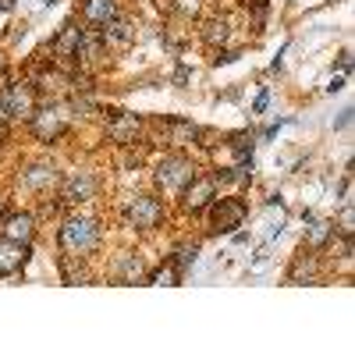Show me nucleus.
<instances>
[{"label":"nucleus","instance_id":"obj_1","mask_svg":"<svg viewBox=\"0 0 355 355\" xmlns=\"http://www.w3.org/2000/svg\"><path fill=\"white\" fill-rule=\"evenodd\" d=\"M100 242H103V227L93 217H71L61 227V249L68 256H89L100 249Z\"/></svg>","mask_w":355,"mask_h":355},{"label":"nucleus","instance_id":"obj_2","mask_svg":"<svg viewBox=\"0 0 355 355\" xmlns=\"http://www.w3.org/2000/svg\"><path fill=\"white\" fill-rule=\"evenodd\" d=\"M196 178V164L189 160V157H182V153H171V157H164L160 164H157V171H153V182H157V189H164V192H171V196H182V189Z\"/></svg>","mask_w":355,"mask_h":355},{"label":"nucleus","instance_id":"obj_3","mask_svg":"<svg viewBox=\"0 0 355 355\" xmlns=\"http://www.w3.org/2000/svg\"><path fill=\"white\" fill-rule=\"evenodd\" d=\"M164 202L160 199H153V196H135V199H128V206H125V220L132 224V227H139V231H150V227H157L160 220H164Z\"/></svg>","mask_w":355,"mask_h":355},{"label":"nucleus","instance_id":"obj_4","mask_svg":"<svg viewBox=\"0 0 355 355\" xmlns=\"http://www.w3.org/2000/svg\"><path fill=\"white\" fill-rule=\"evenodd\" d=\"M214 199H217V178L196 174L192 182L182 189V210H185V214H202Z\"/></svg>","mask_w":355,"mask_h":355},{"label":"nucleus","instance_id":"obj_5","mask_svg":"<svg viewBox=\"0 0 355 355\" xmlns=\"http://www.w3.org/2000/svg\"><path fill=\"white\" fill-rule=\"evenodd\" d=\"M28 128H33V135L36 139H43V142H53L57 135H64V128H68V114L61 110V107H36L33 110V117H28Z\"/></svg>","mask_w":355,"mask_h":355},{"label":"nucleus","instance_id":"obj_6","mask_svg":"<svg viewBox=\"0 0 355 355\" xmlns=\"http://www.w3.org/2000/svg\"><path fill=\"white\" fill-rule=\"evenodd\" d=\"M206 210H210V227L220 231V234H231L245 220V202L242 199H214Z\"/></svg>","mask_w":355,"mask_h":355},{"label":"nucleus","instance_id":"obj_7","mask_svg":"<svg viewBox=\"0 0 355 355\" xmlns=\"http://www.w3.org/2000/svg\"><path fill=\"white\" fill-rule=\"evenodd\" d=\"M4 103H8V117H33V110H36V89L28 82H11L4 89Z\"/></svg>","mask_w":355,"mask_h":355},{"label":"nucleus","instance_id":"obj_8","mask_svg":"<svg viewBox=\"0 0 355 355\" xmlns=\"http://www.w3.org/2000/svg\"><path fill=\"white\" fill-rule=\"evenodd\" d=\"M96 178L89 174V171H78V174H68L64 182H61V199L64 202H89V199H96Z\"/></svg>","mask_w":355,"mask_h":355},{"label":"nucleus","instance_id":"obj_9","mask_svg":"<svg viewBox=\"0 0 355 355\" xmlns=\"http://www.w3.org/2000/svg\"><path fill=\"white\" fill-rule=\"evenodd\" d=\"M139 132H142L139 114H128V110L114 114L110 121H107V139H110V142H117V146H132V142L139 139Z\"/></svg>","mask_w":355,"mask_h":355},{"label":"nucleus","instance_id":"obj_10","mask_svg":"<svg viewBox=\"0 0 355 355\" xmlns=\"http://www.w3.org/2000/svg\"><path fill=\"white\" fill-rule=\"evenodd\" d=\"M100 36H103V43H107V50H125V46H132L135 43V25L128 21V18H110L107 25H100Z\"/></svg>","mask_w":355,"mask_h":355},{"label":"nucleus","instance_id":"obj_11","mask_svg":"<svg viewBox=\"0 0 355 355\" xmlns=\"http://www.w3.org/2000/svg\"><path fill=\"white\" fill-rule=\"evenodd\" d=\"M25 263H28V245L11 242V239H4V234H0V277L21 270Z\"/></svg>","mask_w":355,"mask_h":355},{"label":"nucleus","instance_id":"obj_12","mask_svg":"<svg viewBox=\"0 0 355 355\" xmlns=\"http://www.w3.org/2000/svg\"><path fill=\"white\" fill-rule=\"evenodd\" d=\"M0 227H4V239L28 245V242H33V234H36V217L33 214H11V217L0 220Z\"/></svg>","mask_w":355,"mask_h":355},{"label":"nucleus","instance_id":"obj_13","mask_svg":"<svg viewBox=\"0 0 355 355\" xmlns=\"http://www.w3.org/2000/svg\"><path fill=\"white\" fill-rule=\"evenodd\" d=\"M78 40H82V28L75 21H68L61 28V36L53 40V53L61 57V61H75V57H78Z\"/></svg>","mask_w":355,"mask_h":355},{"label":"nucleus","instance_id":"obj_14","mask_svg":"<svg viewBox=\"0 0 355 355\" xmlns=\"http://www.w3.org/2000/svg\"><path fill=\"white\" fill-rule=\"evenodd\" d=\"M306 245L309 249H323L331 239H334V220H320V217H313V214H306Z\"/></svg>","mask_w":355,"mask_h":355},{"label":"nucleus","instance_id":"obj_15","mask_svg":"<svg viewBox=\"0 0 355 355\" xmlns=\"http://www.w3.org/2000/svg\"><path fill=\"white\" fill-rule=\"evenodd\" d=\"M103 53H107V43H103V36H100V28H89V33H82V40H78V61L96 64Z\"/></svg>","mask_w":355,"mask_h":355},{"label":"nucleus","instance_id":"obj_16","mask_svg":"<svg viewBox=\"0 0 355 355\" xmlns=\"http://www.w3.org/2000/svg\"><path fill=\"white\" fill-rule=\"evenodd\" d=\"M57 185V171L50 164H33L25 171V189H33V192H50Z\"/></svg>","mask_w":355,"mask_h":355},{"label":"nucleus","instance_id":"obj_17","mask_svg":"<svg viewBox=\"0 0 355 355\" xmlns=\"http://www.w3.org/2000/svg\"><path fill=\"white\" fill-rule=\"evenodd\" d=\"M82 15L89 25H107L110 18H117V0H85Z\"/></svg>","mask_w":355,"mask_h":355},{"label":"nucleus","instance_id":"obj_18","mask_svg":"<svg viewBox=\"0 0 355 355\" xmlns=\"http://www.w3.org/2000/svg\"><path fill=\"white\" fill-rule=\"evenodd\" d=\"M231 40V18H206L202 21V43L224 46Z\"/></svg>","mask_w":355,"mask_h":355},{"label":"nucleus","instance_id":"obj_19","mask_svg":"<svg viewBox=\"0 0 355 355\" xmlns=\"http://www.w3.org/2000/svg\"><path fill=\"white\" fill-rule=\"evenodd\" d=\"M117 277H121V281H142L146 277V263L139 259V256H132V252H121V256H117Z\"/></svg>","mask_w":355,"mask_h":355},{"label":"nucleus","instance_id":"obj_20","mask_svg":"<svg viewBox=\"0 0 355 355\" xmlns=\"http://www.w3.org/2000/svg\"><path fill=\"white\" fill-rule=\"evenodd\" d=\"M199 125H192V121H171V142L174 146H192L196 139H199Z\"/></svg>","mask_w":355,"mask_h":355},{"label":"nucleus","instance_id":"obj_21","mask_svg":"<svg viewBox=\"0 0 355 355\" xmlns=\"http://www.w3.org/2000/svg\"><path fill=\"white\" fill-rule=\"evenodd\" d=\"M146 281H150V284H157V288H174L178 281H182V270H178L174 263H164L160 270H153V274L146 277Z\"/></svg>","mask_w":355,"mask_h":355},{"label":"nucleus","instance_id":"obj_22","mask_svg":"<svg viewBox=\"0 0 355 355\" xmlns=\"http://www.w3.org/2000/svg\"><path fill=\"white\" fill-rule=\"evenodd\" d=\"M231 150L239 160H249L252 150H256V135L252 132H239V135H231Z\"/></svg>","mask_w":355,"mask_h":355},{"label":"nucleus","instance_id":"obj_23","mask_svg":"<svg viewBox=\"0 0 355 355\" xmlns=\"http://www.w3.org/2000/svg\"><path fill=\"white\" fill-rule=\"evenodd\" d=\"M313 270H316V259L313 256H299V259H295V266H291V274H288V281L299 284L302 277H313Z\"/></svg>","mask_w":355,"mask_h":355},{"label":"nucleus","instance_id":"obj_24","mask_svg":"<svg viewBox=\"0 0 355 355\" xmlns=\"http://www.w3.org/2000/svg\"><path fill=\"white\" fill-rule=\"evenodd\" d=\"M196 259H199V245H182V249H178V252H174V259H171V263H174V266H178V270H182V274H185V270H189V266H192Z\"/></svg>","mask_w":355,"mask_h":355},{"label":"nucleus","instance_id":"obj_25","mask_svg":"<svg viewBox=\"0 0 355 355\" xmlns=\"http://www.w3.org/2000/svg\"><path fill=\"white\" fill-rule=\"evenodd\" d=\"M178 11H182L185 18H192V15H199L202 11V0H178V4H174Z\"/></svg>","mask_w":355,"mask_h":355},{"label":"nucleus","instance_id":"obj_26","mask_svg":"<svg viewBox=\"0 0 355 355\" xmlns=\"http://www.w3.org/2000/svg\"><path fill=\"white\" fill-rule=\"evenodd\" d=\"M338 231L345 234V239L352 234V202H345V210H341V220H338Z\"/></svg>","mask_w":355,"mask_h":355},{"label":"nucleus","instance_id":"obj_27","mask_svg":"<svg viewBox=\"0 0 355 355\" xmlns=\"http://www.w3.org/2000/svg\"><path fill=\"white\" fill-rule=\"evenodd\" d=\"M266 107H270V89H263V93L256 96V103H252V114H263Z\"/></svg>","mask_w":355,"mask_h":355},{"label":"nucleus","instance_id":"obj_28","mask_svg":"<svg viewBox=\"0 0 355 355\" xmlns=\"http://www.w3.org/2000/svg\"><path fill=\"white\" fill-rule=\"evenodd\" d=\"M239 57H242L239 50H220V53L214 57V64H231V61H239Z\"/></svg>","mask_w":355,"mask_h":355},{"label":"nucleus","instance_id":"obj_29","mask_svg":"<svg viewBox=\"0 0 355 355\" xmlns=\"http://www.w3.org/2000/svg\"><path fill=\"white\" fill-rule=\"evenodd\" d=\"M266 256H270V252H266V249H263V252H259V259L252 263V274H259V270H266Z\"/></svg>","mask_w":355,"mask_h":355},{"label":"nucleus","instance_id":"obj_30","mask_svg":"<svg viewBox=\"0 0 355 355\" xmlns=\"http://www.w3.org/2000/svg\"><path fill=\"white\" fill-rule=\"evenodd\" d=\"M174 82L185 85V82H189V68H178V71H174Z\"/></svg>","mask_w":355,"mask_h":355},{"label":"nucleus","instance_id":"obj_31","mask_svg":"<svg viewBox=\"0 0 355 355\" xmlns=\"http://www.w3.org/2000/svg\"><path fill=\"white\" fill-rule=\"evenodd\" d=\"M341 85H345V78H341V75H334V78H331V85H327V93H338Z\"/></svg>","mask_w":355,"mask_h":355},{"label":"nucleus","instance_id":"obj_32","mask_svg":"<svg viewBox=\"0 0 355 355\" xmlns=\"http://www.w3.org/2000/svg\"><path fill=\"white\" fill-rule=\"evenodd\" d=\"M348 121H352V110H341V117H338V125H334V128H345Z\"/></svg>","mask_w":355,"mask_h":355},{"label":"nucleus","instance_id":"obj_33","mask_svg":"<svg viewBox=\"0 0 355 355\" xmlns=\"http://www.w3.org/2000/svg\"><path fill=\"white\" fill-rule=\"evenodd\" d=\"M348 68H352V53L345 50V53H341V71H348Z\"/></svg>","mask_w":355,"mask_h":355},{"label":"nucleus","instance_id":"obj_34","mask_svg":"<svg viewBox=\"0 0 355 355\" xmlns=\"http://www.w3.org/2000/svg\"><path fill=\"white\" fill-rule=\"evenodd\" d=\"M0 11H15V0H0Z\"/></svg>","mask_w":355,"mask_h":355},{"label":"nucleus","instance_id":"obj_35","mask_svg":"<svg viewBox=\"0 0 355 355\" xmlns=\"http://www.w3.org/2000/svg\"><path fill=\"white\" fill-rule=\"evenodd\" d=\"M0 214H4V199H0Z\"/></svg>","mask_w":355,"mask_h":355},{"label":"nucleus","instance_id":"obj_36","mask_svg":"<svg viewBox=\"0 0 355 355\" xmlns=\"http://www.w3.org/2000/svg\"><path fill=\"white\" fill-rule=\"evenodd\" d=\"M0 71H4V57H0Z\"/></svg>","mask_w":355,"mask_h":355}]
</instances>
